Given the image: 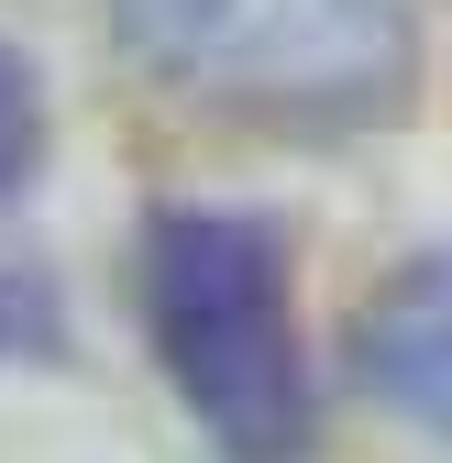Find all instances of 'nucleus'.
I'll use <instances>...</instances> for the list:
<instances>
[{"instance_id":"f03ea898","label":"nucleus","mask_w":452,"mask_h":463,"mask_svg":"<svg viewBox=\"0 0 452 463\" xmlns=\"http://www.w3.org/2000/svg\"><path fill=\"white\" fill-rule=\"evenodd\" d=\"M122 44L210 110L287 133H343L409 99V0H110Z\"/></svg>"},{"instance_id":"f257e3e1","label":"nucleus","mask_w":452,"mask_h":463,"mask_svg":"<svg viewBox=\"0 0 452 463\" xmlns=\"http://www.w3.org/2000/svg\"><path fill=\"white\" fill-rule=\"evenodd\" d=\"M144 320L155 354L221 441V463L309 452V364L287 309V243L254 210H155L144 232Z\"/></svg>"},{"instance_id":"7ed1b4c3","label":"nucleus","mask_w":452,"mask_h":463,"mask_svg":"<svg viewBox=\"0 0 452 463\" xmlns=\"http://www.w3.org/2000/svg\"><path fill=\"white\" fill-rule=\"evenodd\" d=\"M353 364L398 420L452 441V254H419L353 309Z\"/></svg>"},{"instance_id":"20e7f679","label":"nucleus","mask_w":452,"mask_h":463,"mask_svg":"<svg viewBox=\"0 0 452 463\" xmlns=\"http://www.w3.org/2000/svg\"><path fill=\"white\" fill-rule=\"evenodd\" d=\"M33 144H44V110H33V67L0 44V199L33 177Z\"/></svg>"}]
</instances>
